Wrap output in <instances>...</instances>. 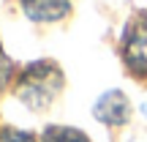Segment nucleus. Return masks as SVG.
<instances>
[{
	"mask_svg": "<svg viewBox=\"0 0 147 142\" xmlns=\"http://www.w3.org/2000/svg\"><path fill=\"white\" fill-rule=\"evenodd\" d=\"M123 58L128 69L136 74H147V16H136L128 25L123 38Z\"/></svg>",
	"mask_w": 147,
	"mask_h": 142,
	"instance_id": "2",
	"label": "nucleus"
},
{
	"mask_svg": "<svg viewBox=\"0 0 147 142\" xmlns=\"http://www.w3.org/2000/svg\"><path fill=\"white\" fill-rule=\"evenodd\" d=\"M128 99L123 93H117V90H112V93H106L104 99H98V104H95V118L104 123H109V126H120V123L128 120Z\"/></svg>",
	"mask_w": 147,
	"mask_h": 142,
	"instance_id": "3",
	"label": "nucleus"
},
{
	"mask_svg": "<svg viewBox=\"0 0 147 142\" xmlns=\"http://www.w3.org/2000/svg\"><path fill=\"white\" fill-rule=\"evenodd\" d=\"M44 142H87V139L79 131H74V128H49Z\"/></svg>",
	"mask_w": 147,
	"mask_h": 142,
	"instance_id": "5",
	"label": "nucleus"
},
{
	"mask_svg": "<svg viewBox=\"0 0 147 142\" xmlns=\"http://www.w3.org/2000/svg\"><path fill=\"white\" fill-rule=\"evenodd\" d=\"M8 77H11V63L5 60V55L0 52V88L5 85V79H8Z\"/></svg>",
	"mask_w": 147,
	"mask_h": 142,
	"instance_id": "7",
	"label": "nucleus"
},
{
	"mask_svg": "<svg viewBox=\"0 0 147 142\" xmlns=\"http://www.w3.org/2000/svg\"><path fill=\"white\" fill-rule=\"evenodd\" d=\"M60 85H63V77H60L49 63H36L25 77H22L19 96L33 107V109H41V107H47L49 101L57 96Z\"/></svg>",
	"mask_w": 147,
	"mask_h": 142,
	"instance_id": "1",
	"label": "nucleus"
},
{
	"mask_svg": "<svg viewBox=\"0 0 147 142\" xmlns=\"http://www.w3.org/2000/svg\"><path fill=\"white\" fill-rule=\"evenodd\" d=\"M27 16L38 22H55L68 14V0H22Z\"/></svg>",
	"mask_w": 147,
	"mask_h": 142,
	"instance_id": "4",
	"label": "nucleus"
},
{
	"mask_svg": "<svg viewBox=\"0 0 147 142\" xmlns=\"http://www.w3.org/2000/svg\"><path fill=\"white\" fill-rule=\"evenodd\" d=\"M0 142H36V139H33L30 134L11 131V128H8V131H3V134H0Z\"/></svg>",
	"mask_w": 147,
	"mask_h": 142,
	"instance_id": "6",
	"label": "nucleus"
}]
</instances>
